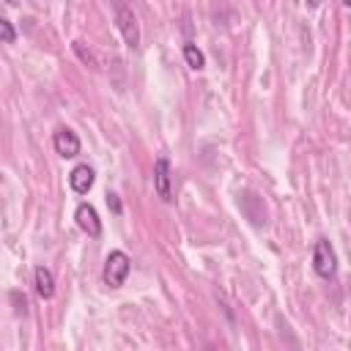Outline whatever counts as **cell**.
I'll list each match as a JSON object with an SVG mask.
<instances>
[{
	"label": "cell",
	"instance_id": "obj_1",
	"mask_svg": "<svg viewBox=\"0 0 351 351\" xmlns=\"http://www.w3.org/2000/svg\"><path fill=\"white\" fill-rule=\"evenodd\" d=\"M129 266H132L129 255L121 252V250H112V252L107 255V261H104V285L121 288L123 280H126V274H129Z\"/></svg>",
	"mask_w": 351,
	"mask_h": 351
},
{
	"label": "cell",
	"instance_id": "obj_2",
	"mask_svg": "<svg viewBox=\"0 0 351 351\" xmlns=\"http://www.w3.org/2000/svg\"><path fill=\"white\" fill-rule=\"evenodd\" d=\"M112 5H115V22H118V30H121L123 41H126L129 47H137V44H140V25H137L134 11H132L123 0H115Z\"/></svg>",
	"mask_w": 351,
	"mask_h": 351
},
{
	"label": "cell",
	"instance_id": "obj_3",
	"mask_svg": "<svg viewBox=\"0 0 351 351\" xmlns=\"http://www.w3.org/2000/svg\"><path fill=\"white\" fill-rule=\"evenodd\" d=\"M313 269H315V274L324 277V280H329V277L335 274V269H337L335 250H332V244H329L326 239H318L315 247H313Z\"/></svg>",
	"mask_w": 351,
	"mask_h": 351
},
{
	"label": "cell",
	"instance_id": "obj_4",
	"mask_svg": "<svg viewBox=\"0 0 351 351\" xmlns=\"http://www.w3.org/2000/svg\"><path fill=\"white\" fill-rule=\"evenodd\" d=\"M154 186H156V195L162 200H173V186H170V162L167 156H159L156 165H154Z\"/></svg>",
	"mask_w": 351,
	"mask_h": 351
},
{
	"label": "cell",
	"instance_id": "obj_5",
	"mask_svg": "<svg viewBox=\"0 0 351 351\" xmlns=\"http://www.w3.org/2000/svg\"><path fill=\"white\" fill-rule=\"evenodd\" d=\"M74 217H77V225L88 233V236H99L101 233V222H99V214H96V208L90 206V203H80L77 206V211H74Z\"/></svg>",
	"mask_w": 351,
	"mask_h": 351
},
{
	"label": "cell",
	"instance_id": "obj_6",
	"mask_svg": "<svg viewBox=\"0 0 351 351\" xmlns=\"http://www.w3.org/2000/svg\"><path fill=\"white\" fill-rule=\"evenodd\" d=\"M52 145H55V151H58L60 156H66V159L80 154V137H77L71 129H58L55 137H52Z\"/></svg>",
	"mask_w": 351,
	"mask_h": 351
},
{
	"label": "cell",
	"instance_id": "obj_7",
	"mask_svg": "<svg viewBox=\"0 0 351 351\" xmlns=\"http://www.w3.org/2000/svg\"><path fill=\"white\" fill-rule=\"evenodd\" d=\"M69 184H71V189H74L77 195H85V192L93 186V170H90L88 165H77V167L71 170V176H69Z\"/></svg>",
	"mask_w": 351,
	"mask_h": 351
},
{
	"label": "cell",
	"instance_id": "obj_8",
	"mask_svg": "<svg viewBox=\"0 0 351 351\" xmlns=\"http://www.w3.org/2000/svg\"><path fill=\"white\" fill-rule=\"evenodd\" d=\"M33 280H36L38 296H41V299H52V293H55V277H52V271H49L47 266H38V269L33 271Z\"/></svg>",
	"mask_w": 351,
	"mask_h": 351
},
{
	"label": "cell",
	"instance_id": "obj_9",
	"mask_svg": "<svg viewBox=\"0 0 351 351\" xmlns=\"http://www.w3.org/2000/svg\"><path fill=\"white\" fill-rule=\"evenodd\" d=\"M184 60H186L189 69H195V71H200V69L206 66V58H203V52H200L195 44H184Z\"/></svg>",
	"mask_w": 351,
	"mask_h": 351
},
{
	"label": "cell",
	"instance_id": "obj_10",
	"mask_svg": "<svg viewBox=\"0 0 351 351\" xmlns=\"http://www.w3.org/2000/svg\"><path fill=\"white\" fill-rule=\"evenodd\" d=\"M0 41H3V44L16 41V30H14V25H11L8 19H0Z\"/></svg>",
	"mask_w": 351,
	"mask_h": 351
},
{
	"label": "cell",
	"instance_id": "obj_11",
	"mask_svg": "<svg viewBox=\"0 0 351 351\" xmlns=\"http://www.w3.org/2000/svg\"><path fill=\"white\" fill-rule=\"evenodd\" d=\"M74 52H77V55H80V58H82L85 63H90L93 69H99V60H96V58H93L90 52H85V47H82V41H74Z\"/></svg>",
	"mask_w": 351,
	"mask_h": 351
},
{
	"label": "cell",
	"instance_id": "obj_12",
	"mask_svg": "<svg viewBox=\"0 0 351 351\" xmlns=\"http://www.w3.org/2000/svg\"><path fill=\"white\" fill-rule=\"evenodd\" d=\"M107 206H110L115 214H121V203H118V195H107Z\"/></svg>",
	"mask_w": 351,
	"mask_h": 351
},
{
	"label": "cell",
	"instance_id": "obj_13",
	"mask_svg": "<svg viewBox=\"0 0 351 351\" xmlns=\"http://www.w3.org/2000/svg\"><path fill=\"white\" fill-rule=\"evenodd\" d=\"M318 3H321V0H307V5H310V8H315Z\"/></svg>",
	"mask_w": 351,
	"mask_h": 351
},
{
	"label": "cell",
	"instance_id": "obj_14",
	"mask_svg": "<svg viewBox=\"0 0 351 351\" xmlns=\"http://www.w3.org/2000/svg\"><path fill=\"white\" fill-rule=\"evenodd\" d=\"M343 5H351V0H343Z\"/></svg>",
	"mask_w": 351,
	"mask_h": 351
},
{
	"label": "cell",
	"instance_id": "obj_15",
	"mask_svg": "<svg viewBox=\"0 0 351 351\" xmlns=\"http://www.w3.org/2000/svg\"><path fill=\"white\" fill-rule=\"evenodd\" d=\"M8 3H19V0H8Z\"/></svg>",
	"mask_w": 351,
	"mask_h": 351
}]
</instances>
